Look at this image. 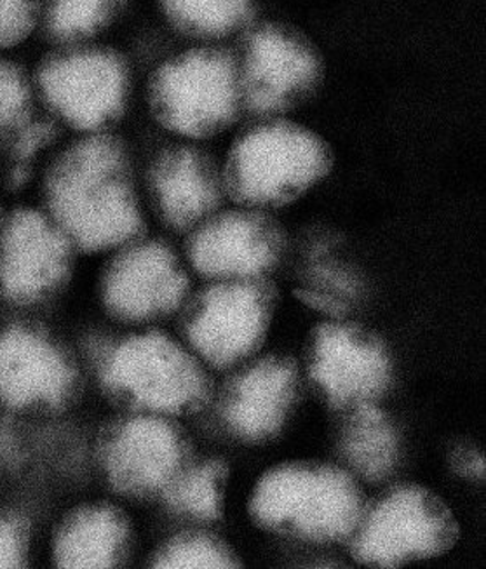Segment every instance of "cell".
<instances>
[{
    "label": "cell",
    "mask_w": 486,
    "mask_h": 569,
    "mask_svg": "<svg viewBox=\"0 0 486 569\" xmlns=\"http://www.w3.org/2000/svg\"><path fill=\"white\" fill-rule=\"evenodd\" d=\"M49 164V217L85 251H105L140 236V208L129 180L128 153L112 134L72 138Z\"/></svg>",
    "instance_id": "6da1fadb"
},
{
    "label": "cell",
    "mask_w": 486,
    "mask_h": 569,
    "mask_svg": "<svg viewBox=\"0 0 486 569\" xmlns=\"http://www.w3.org/2000/svg\"><path fill=\"white\" fill-rule=\"evenodd\" d=\"M46 121L72 138L109 134L128 109L131 72L121 52L101 42L41 46L33 52Z\"/></svg>",
    "instance_id": "7a4b0ae2"
},
{
    "label": "cell",
    "mask_w": 486,
    "mask_h": 569,
    "mask_svg": "<svg viewBox=\"0 0 486 569\" xmlns=\"http://www.w3.org/2000/svg\"><path fill=\"white\" fill-rule=\"evenodd\" d=\"M365 510V495L346 470L313 461L264 473L249 500L260 528L310 541L349 538Z\"/></svg>",
    "instance_id": "3957f363"
},
{
    "label": "cell",
    "mask_w": 486,
    "mask_h": 569,
    "mask_svg": "<svg viewBox=\"0 0 486 569\" xmlns=\"http://www.w3.org/2000/svg\"><path fill=\"white\" fill-rule=\"evenodd\" d=\"M330 168V149L316 132L291 122H269L232 144L224 183L238 204L282 206L323 180Z\"/></svg>",
    "instance_id": "277c9868"
},
{
    "label": "cell",
    "mask_w": 486,
    "mask_h": 569,
    "mask_svg": "<svg viewBox=\"0 0 486 569\" xmlns=\"http://www.w3.org/2000/svg\"><path fill=\"white\" fill-rule=\"evenodd\" d=\"M241 72L227 52L194 48L157 67L149 107L162 128L202 140L229 128L241 107Z\"/></svg>",
    "instance_id": "5b68a950"
},
{
    "label": "cell",
    "mask_w": 486,
    "mask_h": 569,
    "mask_svg": "<svg viewBox=\"0 0 486 569\" xmlns=\"http://www.w3.org/2000/svg\"><path fill=\"white\" fill-rule=\"evenodd\" d=\"M350 537L356 561L374 568H399L450 550L458 538V525L445 501L430 489L401 486L366 509Z\"/></svg>",
    "instance_id": "8992f818"
},
{
    "label": "cell",
    "mask_w": 486,
    "mask_h": 569,
    "mask_svg": "<svg viewBox=\"0 0 486 569\" xmlns=\"http://www.w3.org/2000/svg\"><path fill=\"white\" fill-rule=\"evenodd\" d=\"M105 381L135 405L161 413H189L209 392L199 365L159 333L131 338L117 347L105 368Z\"/></svg>",
    "instance_id": "52a82bcc"
},
{
    "label": "cell",
    "mask_w": 486,
    "mask_h": 569,
    "mask_svg": "<svg viewBox=\"0 0 486 569\" xmlns=\"http://www.w3.org/2000/svg\"><path fill=\"white\" fill-rule=\"evenodd\" d=\"M274 288L261 277L227 279L197 298L187 321L194 349L215 368H229L266 340Z\"/></svg>",
    "instance_id": "ba28073f"
},
{
    "label": "cell",
    "mask_w": 486,
    "mask_h": 569,
    "mask_svg": "<svg viewBox=\"0 0 486 569\" xmlns=\"http://www.w3.org/2000/svg\"><path fill=\"white\" fill-rule=\"evenodd\" d=\"M72 246L49 214H14L0 232V293L14 303L54 293L69 273Z\"/></svg>",
    "instance_id": "9c48e42d"
},
{
    "label": "cell",
    "mask_w": 486,
    "mask_h": 569,
    "mask_svg": "<svg viewBox=\"0 0 486 569\" xmlns=\"http://www.w3.org/2000/svg\"><path fill=\"white\" fill-rule=\"evenodd\" d=\"M309 373L334 408L371 405L386 392L390 362L377 338L353 326L314 331Z\"/></svg>",
    "instance_id": "30bf717a"
},
{
    "label": "cell",
    "mask_w": 486,
    "mask_h": 569,
    "mask_svg": "<svg viewBox=\"0 0 486 569\" xmlns=\"http://www.w3.org/2000/svg\"><path fill=\"white\" fill-rule=\"evenodd\" d=\"M187 273L161 242H138L113 258L101 282L105 306L126 321H146L180 307Z\"/></svg>",
    "instance_id": "8fae6325"
},
{
    "label": "cell",
    "mask_w": 486,
    "mask_h": 569,
    "mask_svg": "<svg viewBox=\"0 0 486 569\" xmlns=\"http://www.w3.org/2000/svg\"><path fill=\"white\" fill-rule=\"evenodd\" d=\"M314 52L282 30L266 27L249 37L241 73L242 103L255 116L291 109L318 81Z\"/></svg>",
    "instance_id": "7c38bea8"
},
{
    "label": "cell",
    "mask_w": 486,
    "mask_h": 569,
    "mask_svg": "<svg viewBox=\"0 0 486 569\" xmlns=\"http://www.w3.org/2000/svg\"><path fill=\"white\" fill-rule=\"evenodd\" d=\"M281 232L260 213H226L194 233L189 258L194 269L214 279L261 277L278 263Z\"/></svg>",
    "instance_id": "4fadbf2b"
},
{
    "label": "cell",
    "mask_w": 486,
    "mask_h": 569,
    "mask_svg": "<svg viewBox=\"0 0 486 569\" xmlns=\"http://www.w3.org/2000/svg\"><path fill=\"white\" fill-rule=\"evenodd\" d=\"M186 445L178 430L159 418H131L105 445V467L117 489L129 495L168 488L181 472Z\"/></svg>",
    "instance_id": "5bb4252c"
},
{
    "label": "cell",
    "mask_w": 486,
    "mask_h": 569,
    "mask_svg": "<svg viewBox=\"0 0 486 569\" xmlns=\"http://www.w3.org/2000/svg\"><path fill=\"white\" fill-rule=\"evenodd\" d=\"M297 365L288 357H266L230 386L224 417L242 439L264 441L281 429L297 399Z\"/></svg>",
    "instance_id": "9a60e30c"
},
{
    "label": "cell",
    "mask_w": 486,
    "mask_h": 569,
    "mask_svg": "<svg viewBox=\"0 0 486 569\" xmlns=\"http://www.w3.org/2000/svg\"><path fill=\"white\" fill-rule=\"evenodd\" d=\"M72 371L63 356L29 329L0 335V399L12 406L52 405L67 396Z\"/></svg>",
    "instance_id": "2e32d148"
},
{
    "label": "cell",
    "mask_w": 486,
    "mask_h": 569,
    "mask_svg": "<svg viewBox=\"0 0 486 569\" xmlns=\"http://www.w3.org/2000/svg\"><path fill=\"white\" fill-rule=\"evenodd\" d=\"M150 184L157 209L175 229L201 223L220 204L217 169L192 147H175L157 157Z\"/></svg>",
    "instance_id": "e0dca14e"
},
{
    "label": "cell",
    "mask_w": 486,
    "mask_h": 569,
    "mask_svg": "<svg viewBox=\"0 0 486 569\" xmlns=\"http://www.w3.org/2000/svg\"><path fill=\"white\" fill-rule=\"evenodd\" d=\"M128 526L112 507L81 510L61 529L57 561L63 568L105 569L121 561Z\"/></svg>",
    "instance_id": "ac0fdd59"
},
{
    "label": "cell",
    "mask_w": 486,
    "mask_h": 569,
    "mask_svg": "<svg viewBox=\"0 0 486 569\" xmlns=\"http://www.w3.org/2000/svg\"><path fill=\"white\" fill-rule=\"evenodd\" d=\"M125 0H41V46L89 44L121 14Z\"/></svg>",
    "instance_id": "d6986e66"
},
{
    "label": "cell",
    "mask_w": 486,
    "mask_h": 569,
    "mask_svg": "<svg viewBox=\"0 0 486 569\" xmlns=\"http://www.w3.org/2000/svg\"><path fill=\"white\" fill-rule=\"evenodd\" d=\"M33 52H0V144L44 121Z\"/></svg>",
    "instance_id": "ffe728a7"
},
{
    "label": "cell",
    "mask_w": 486,
    "mask_h": 569,
    "mask_svg": "<svg viewBox=\"0 0 486 569\" xmlns=\"http://www.w3.org/2000/svg\"><path fill=\"white\" fill-rule=\"evenodd\" d=\"M344 451L363 478L380 481L396 460V438L386 415L374 405L358 406L347 427Z\"/></svg>",
    "instance_id": "44dd1931"
},
{
    "label": "cell",
    "mask_w": 486,
    "mask_h": 569,
    "mask_svg": "<svg viewBox=\"0 0 486 569\" xmlns=\"http://www.w3.org/2000/svg\"><path fill=\"white\" fill-rule=\"evenodd\" d=\"M168 23L194 39H217L241 29L251 17V0H159Z\"/></svg>",
    "instance_id": "7402d4cb"
},
{
    "label": "cell",
    "mask_w": 486,
    "mask_h": 569,
    "mask_svg": "<svg viewBox=\"0 0 486 569\" xmlns=\"http://www.w3.org/2000/svg\"><path fill=\"white\" fill-rule=\"evenodd\" d=\"M226 479L227 469L221 461L180 472L166 488L169 507L201 521H214L220 518Z\"/></svg>",
    "instance_id": "603a6c76"
},
{
    "label": "cell",
    "mask_w": 486,
    "mask_h": 569,
    "mask_svg": "<svg viewBox=\"0 0 486 569\" xmlns=\"http://www.w3.org/2000/svg\"><path fill=\"white\" fill-rule=\"evenodd\" d=\"M153 566L165 569H234L241 568V562L217 538L186 535L166 546Z\"/></svg>",
    "instance_id": "cb8c5ba5"
},
{
    "label": "cell",
    "mask_w": 486,
    "mask_h": 569,
    "mask_svg": "<svg viewBox=\"0 0 486 569\" xmlns=\"http://www.w3.org/2000/svg\"><path fill=\"white\" fill-rule=\"evenodd\" d=\"M41 44V0H0V52H32Z\"/></svg>",
    "instance_id": "d4e9b609"
},
{
    "label": "cell",
    "mask_w": 486,
    "mask_h": 569,
    "mask_svg": "<svg viewBox=\"0 0 486 569\" xmlns=\"http://www.w3.org/2000/svg\"><path fill=\"white\" fill-rule=\"evenodd\" d=\"M23 559L20 529L9 521H0V569L18 568Z\"/></svg>",
    "instance_id": "484cf974"
},
{
    "label": "cell",
    "mask_w": 486,
    "mask_h": 569,
    "mask_svg": "<svg viewBox=\"0 0 486 569\" xmlns=\"http://www.w3.org/2000/svg\"><path fill=\"white\" fill-rule=\"evenodd\" d=\"M314 279L321 282L325 288L334 289L337 293L346 295V297H354L358 293V282L346 270L337 269L331 264H318L314 269Z\"/></svg>",
    "instance_id": "4316f807"
},
{
    "label": "cell",
    "mask_w": 486,
    "mask_h": 569,
    "mask_svg": "<svg viewBox=\"0 0 486 569\" xmlns=\"http://www.w3.org/2000/svg\"><path fill=\"white\" fill-rule=\"evenodd\" d=\"M298 300L304 301L306 306L313 307V309L321 310V312L330 313V316H344L347 310L346 303L338 300L334 295L318 293V291H295Z\"/></svg>",
    "instance_id": "83f0119b"
},
{
    "label": "cell",
    "mask_w": 486,
    "mask_h": 569,
    "mask_svg": "<svg viewBox=\"0 0 486 569\" xmlns=\"http://www.w3.org/2000/svg\"><path fill=\"white\" fill-rule=\"evenodd\" d=\"M454 467L466 478H485V458L476 449H457L454 453Z\"/></svg>",
    "instance_id": "f1b7e54d"
}]
</instances>
